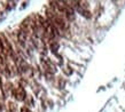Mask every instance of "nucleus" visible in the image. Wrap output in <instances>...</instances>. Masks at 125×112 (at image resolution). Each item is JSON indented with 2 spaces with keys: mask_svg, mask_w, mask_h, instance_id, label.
Masks as SVG:
<instances>
[{
  "mask_svg": "<svg viewBox=\"0 0 125 112\" xmlns=\"http://www.w3.org/2000/svg\"><path fill=\"white\" fill-rule=\"evenodd\" d=\"M0 57H1V58H4V60H6V57H7L6 53H5L4 47H2V44H1V40H0Z\"/></svg>",
  "mask_w": 125,
  "mask_h": 112,
  "instance_id": "20e7f679",
  "label": "nucleus"
},
{
  "mask_svg": "<svg viewBox=\"0 0 125 112\" xmlns=\"http://www.w3.org/2000/svg\"><path fill=\"white\" fill-rule=\"evenodd\" d=\"M21 112H31V111L28 108H22L21 109Z\"/></svg>",
  "mask_w": 125,
  "mask_h": 112,
  "instance_id": "39448f33",
  "label": "nucleus"
},
{
  "mask_svg": "<svg viewBox=\"0 0 125 112\" xmlns=\"http://www.w3.org/2000/svg\"><path fill=\"white\" fill-rule=\"evenodd\" d=\"M0 40H1V44H2V47L5 49V53L6 55L9 56V55H13V49H11V45L10 42L8 41V39L5 37L4 34H0Z\"/></svg>",
  "mask_w": 125,
  "mask_h": 112,
  "instance_id": "f03ea898",
  "label": "nucleus"
},
{
  "mask_svg": "<svg viewBox=\"0 0 125 112\" xmlns=\"http://www.w3.org/2000/svg\"><path fill=\"white\" fill-rule=\"evenodd\" d=\"M11 94H13V96L15 97V100H17V101H24V100H25V96H27L25 90H24V88H23L21 85L14 87L13 90H11Z\"/></svg>",
  "mask_w": 125,
  "mask_h": 112,
  "instance_id": "f257e3e1",
  "label": "nucleus"
},
{
  "mask_svg": "<svg viewBox=\"0 0 125 112\" xmlns=\"http://www.w3.org/2000/svg\"><path fill=\"white\" fill-rule=\"evenodd\" d=\"M27 39H28V33L25 32V31H23L22 29H20L19 36H17V40H19L20 45H21V46H25Z\"/></svg>",
  "mask_w": 125,
  "mask_h": 112,
  "instance_id": "7ed1b4c3",
  "label": "nucleus"
}]
</instances>
